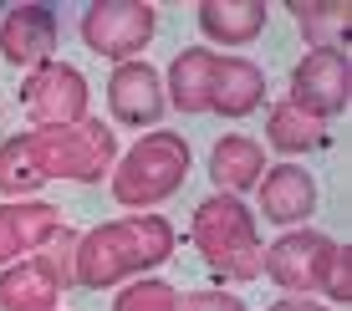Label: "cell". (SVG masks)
Segmentation results:
<instances>
[{"instance_id": "cell-1", "label": "cell", "mask_w": 352, "mask_h": 311, "mask_svg": "<svg viewBox=\"0 0 352 311\" xmlns=\"http://www.w3.org/2000/svg\"><path fill=\"white\" fill-rule=\"evenodd\" d=\"M118 159V138L107 123L82 117L72 128H46V133H21L0 143V194L26 199L52 178H77L97 184Z\"/></svg>"}, {"instance_id": "cell-2", "label": "cell", "mask_w": 352, "mask_h": 311, "mask_svg": "<svg viewBox=\"0 0 352 311\" xmlns=\"http://www.w3.org/2000/svg\"><path fill=\"white\" fill-rule=\"evenodd\" d=\"M174 245H179L174 224L159 220V214H133V220L97 224L92 235L77 240L72 281L87 286V291H102V286H118L128 276H143V270L164 266L174 255Z\"/></svg>"}, {"instance_id": "cell-3", "label": "cell", "mask_w": 352, "mask_h": 311, "mask_svg": "<svg viewBox=\"0 0 352 311\" xmlns=\"http://www.w3.org/2000/svg\"><path fill=\"white\" fill-rule=\"evenodd\" d=\"M352 250L342 240H332L327 230H286L281 240H271L261 250V276H271L276 286H286L291 296H311L322 291L332 306L352 301Z\"/></svg>"}, {"instance_id": "cell-4", "label": "cell", "mask_w": 352, "mask_h": 311, "mask_svg": "<svg viewBox=\"0 0 352 311\" xmlns=\"http://www.w3.org/2000/svg\"><path fill=\"white\" fill-rule=\"evenodd\" d=\"M189 245L204 255L214 281H256L261 276V230L250 220V209L235 194H210L194 209Z\"/></svg>"}, {"instance_id": "cell-5", "label": "cell", "mask_w": 352, "mask_h": 311, "mask_svg": "<svg viewBox=\"0 0 352 311\" xmlns=\"http://www.w3.org/2000/svg\"><path fill=\"white\" fill-rule=\"evenodd\" d=\"M189 163H194L189 138H179V133H153V138L133 143L123 153V163H118V174H113V199L123 209L164 205L189 178Z\"/></svg>"}, {"instance_id": "cell-6", "label": "cell", "mask_w": 352, "mask_h": 311, "mask_svg": "<svg viewBox=\"0 0 352 311\" xmlns=\"http://www.w3.org/2000/svg\"><path fill=\"white\" fill-rule=\"evenodd\" d=\"M21 102H26V117L36 133L46 128H72L87 117V77L67 62H41L36 71H26L21 82Z\"/></svg>"}, {"instance_id": "cell-7", "label": "cell", "mask_w": 352, "mask_h": 311, "mask_svg": "<svg viewBox=\"0 0 352 311\" xmlns=\"http://www.w3.org/2000/svg\"><path fill=\"white\" fill-rule=\"evenodd\" d=\"M153 31H159V10L143 5V0H97L82 10V41L92 51L113 56L118 67L133 62L153 41Z\"/></svg>"}, {"instance_id": "cell-8", "label": "cell", "mask_w": 352, "mask_h": 311, "mask_svg": "<svg viewBox=\"0 0 352 311\" xmlns=\"http://www.w3.org/2000/svg\"><path fill=\"white\" fill-rule=\"evenodd\" d=\"M291 102H296L301 113H311L317 123L347 113V102H352V62H347V51H337V46H311V51L296 62V71H291Z\"/></svg>"}, {"instance_id": "cell-9", "label": "cell", "mask_w": 352, "mask_h": 311, "mask_svg": "<svg viewBox=\"0 0 352 311\" xmlns=\"http://www.w3.org/2000/svg\"><path fill=\"white\" fill-rule=\"evenodd\" d=\"M72 270L52 255H26L0 270V311H56Z\"/></svg>"}, {"instance_id": "cell-10", "label": "cell", "mask_w": 352, "mask_h": 311, "mask_svg": "<svg viewBox=\"0 0 352 311\" xmlns=\"http://www.w3.org/2000/svg\"><path fill=\"white\" fill-rule=\"evenodd\" d=\"M56 235H67V220L56 205H41V199L0 205V266H16L21 255L52 245Z\"/></svg>"}, {"instance_id": "cell-11", "label": "cell", "mask_w": 352, "mask_h": 311, "mask_svg": "<svg viewBox=\"0 0 352 311\" xmlns=\"http://www.w3.org/2000/svg\"><path fill=\"white\" fill-rule=\"evenodd\" d=\"M107 107L123 128H148L164 117V77L148 62H123L107 77Z\"/></svg>"}, {"instance_id": "cell-12", "label": "cell", "mask_w": 352, "mask_h": 311, "mask_svg": "<svg viewBox=\"0 0 352 311\" xmlns=\"http://www.w3.org/2000/svg\"><path fill=\"white\" fill-rule=\"evenodd\" d=\"M52 46H56V16L52 5H16L6 10L0 21V51H6L10 67H26L36 71L41 62H52Z\"/></svg>"}, {"instance_id": "cell-13", "label": "cell", "mask_w": 352, "mask_h": 311, "mask_svg": "<svg viewBox=\"0 0 352 311\" xmlns=\"http://www.w3.org/2000/svg\"><path fill=\"white\" fill-rule=\"evenodd\" d=\"M261 214L271 224H286V230H301L317 209V178L296 163H276V169L261 174Z\"/></svg>"}, {"instance_id": "cell-14", "label": "cell", "mask_w": 352, "mask_h": 311, "mask_svg": "<svg viewBox=\"0 0 352 311\" xmlns=\"http://www.w3.org/2000/svg\"><path fill=\"white\" fill-rule=\"evenodd\" d=\"M265 102V71L245 56H220L214 67V87H210V107L225 117H245Z\"/></svg>"}, {"instance_id": "cell-15", "label": "cell", "mask_w": 352, "mask_h": 311, "mask_svg": "<svg viewBox=\"0 0 352 311\" xmlns=\"http://www.w3.org/2000/svg\"><path fill=\"white\" fill-rule=\"evenodd\" d=\"M199 31L220 46H250L265 31V0H204L199 10Z\"/></svg>"}, {"instance_id": "cell-16", "label": "cell", "mask_w": 352, "mask_h": 311, "mask_svg": "<svg viewBox=\"0 0 352 311\" xmlns=\"http://www.w3.org/2000/svg\"><path fill=\"white\" fill-rule=\"evenodd\" d=\"M214 67H220V51H210V46H184L168 62V97L179 113H210Z\"/></svg>"}, {"instance_id": "cell-17", "label": "cell", "mask_w": 352, "mask_h": 311, "mask_svg": "<svg viewBox=\"0 0 352 311\" xmlns=\"http://www.w3.org/2000/svg\"><path fill=\"white\" fill-rule=\"evenodd\" d=\"M261 174H265V148H261L256 138L230 133V138L214 143V153H210V178L220 184V194H245V189L261 184Z\"/></svg>"}, {"instance_id": "cell-18", "label": "cell", "mask_w": 352, "mask_h": 311, "mask_svg": "<svg viewBox=\"0 0 352 311\" xmlns=\"http://www.w3.org/2000/svg\"><path fill=\"white\" fill-rule=\"evenodd\" d=\"M261 148H276V153H307V148H332V133L327 123H317L311 113H301L296 102H276L265 113V143Z\"/></svg>"}, {"instance_id": "cell-19", "label": "cell", "mask_w": 352, "mask_h": 311, "mask_svg": "<svg viewBox=\"0 0 352 311\" xmlns=\"http://www.w3.org/2000/svg\"><path fill=\"white\" fill-rule=\"evenodd\" d=\"M286 10L301 21V36H307L311 46H337V51H342V41H347V21H352V5H347V0H327V5L291 0Z\"/></svg>"}, {"instance_id": "cell-20", "label": "cell", "mask_w": 352, "mask_h": 311, "mask_svg": "<svg viewBox=\"0 0 352 311\" xmlns=\"http://www.w3.org/2000/svg\"><path fill=\"white\" fill-rule=\"evenodd\" d=\"M113 311H179V291L168 281H133L113 301Z\"/></svg>"}, {"instance_id": "cell-21", "label": "cell", "mask_w": 352, "mask_h": 311, "mask_svg": "<svg viewBox=\"0 0 352 311\" xmlns=\"http://www.w3.org/2000/svg\"><path fill=\"white\" fill-rule=\"evenodd\" d=\"M179 311H245V301L230 291H189L179 296Z\"/></svg>"}, {"instance_id": "cell-22", "label": "cell", "mask_w": 352, "mask_h": 311, "mask_svg": "<svg viewBox=\"0 0 352 311\" xmlns=\"http://www.w3.org/2000/svg\"><path fill=\"white\" fill-rule=\"evenodd\" d=\"M265 311H332V306L311 301V296H281V301H276V306H265Z\"/></svg>"}]
</instances>
